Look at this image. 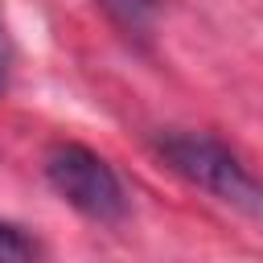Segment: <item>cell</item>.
I'll return each mask as SVG.
<instances>
[{
	"mask_svg": "<svg viewBox=\"0 0 263 263\" xmlns=\"http://www.w3.org/2000/svg\"><path fill=\"white\" fill-rule=\"evenodd\" d=\"M127 37H148L152 25H156V12L160 4L156 0H95Z\"/></svg>",
	"mask_w": 263,
	"mask_h": 263,
	"instance_id": "3957f363",
	"label": "cell"
},
{
	"mask_svg": "<svg viewBox=\"0 0 263 263\" xmlns=\"http://www.w3.org/2000/svg\"><path fill=\"white\" fill-rule=\"evenodd\" d=\"M41 247L12 222H0V263H37Z\"/></svg>",
	"mask_w": 263,
	"mask_h": 263,
	"instance_id": "277c9868",
	"label": "cell"
},
{
	"mask_svg": "<svg viewBox=\"0 0 263 263\" xmlns=\"http://www.w3.org/2000/svg\"><path fill=\"white\" fill-rule=\"evenodd\" d=\"M45 177L62 201H70L90 222H119L127 214V193L115 168L82 144H53L45 152Z\"/></svg>",
	"mask_w": 263,
	"mask_h": 263,
	"instance_id": "7a4b0ae2",
	"label": "cell"
},
{
	"mask_svg": "<svg viewBox=\"0 0 263 263\" xmlns=\"http://www.w3.org/2000/svg\"><path fill=\"white\" fill-rule=\"evenodd\" d=\"M156 148L168 160V168L177 177H185L189 185L214 193L218 201H226V205H234L242 214L263 218V185L214 136H201V132H168V136H160Z\"/></svg>",
	"mask_w": 263,
	"mask_h": 263,
	"instance_id": "6da1fadb",
	"label": "cell"
},
{
	"mask_svg": "<svg viewBox=\"0 0 263 263\" xmlns=\"http://www.w3.org/2000/svg\"><path fill=\"white\" fill-rule=\"evenodd\" d=\"M0 86H4V49H0Z\"/></svg>",
	"mask_w": 263,
	"mask_h": 263,
	"instance_id": "5b68a950",
	"label": "cell"
}]
</instances>
